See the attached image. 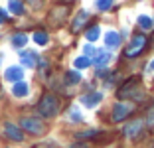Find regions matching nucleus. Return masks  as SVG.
<instances>
[{"instance_id": "4468645a", "label": "nucleus", "mask_w": 154, "mask_h": 148, "mask_svg": "<svg viewBox=\"0 0 154 148\" xmlns=\"http://www.w3.org/2000/svg\"><path fill=\"white\" fill-rule=\"evenodd\" d=\"M28 91H30V87H28L24 81H16V83L12 85V95H14V97L22 99V97H26V95H28Z\"/></svg>"}, {"instance_id": "bb28decb", "label": "nucleus", "mask_w": 154, "mask_h": 148, "mask_svg": "<svg viewBox=\"0 0 154 148\" xmlns=\"http://www.w3.org/2000/svg\"><path fill=\"white\" fill-rule=\"evenodd\" d=\"M38 65H40V73L44 75V73L48 71V61H45V59H40V61H38ZM38 65H36V67H38Z\"/></svg>"}, {"instance_id": "dca6fc26", "label": "nucleus", "mask_w": 154, "mask_h": 148, "mask_svg": "<svg viewBox=\"0 0 154 148\" xmlns=\"http://www.w3.org/2000/svg\"><path fill=\"white\" fill-rule=\"evenodd\" d=\"M8 8H10V12L16 14V16H22V14H24L22 0H10V2H8Z\"/></svg>"}, {"instance_id": "423d86ee", "label": "nucleus", "mask_w": 154, "mask_h": 148, "mask_svg": "<svg viewBox=\"0 0 154 148\" xmlns=\"http://www.w3.org/2000/svg\"><path fill=\"white\" fill-rule=\"evenodd\" d=\"M4 134H6V138L14 140V142H22L24 140V130L20 126L12 125V122H6L4 125Z\"/></svg>"}, {"instance_id": "7ed1b4c3", "label": "nucleus", "mask_w": 154, "mask_h": 148, "mask_svg": "<svg viewBox=\"0 0 154 148\" xmlns=\"http://www.w3.org/2000/svg\"><path fill=\"white\" fill-rule=\"evenodd\" d=\"M146 44H148L146 36H142V34H136V36H132L131 44L125 48V57H136V55H140L142 51H144Z\"/></svg>"}, {"instance_id": "f8f14e48", "label": "nucleus", "mask_w": 154, "mask_h": 148, "mask_svg": "<svg viewBox=\"0 0 154 148\" xmlns=\"http://www.w3.org/2000/svg\"><path fill=\"white\" fill-rule=\"evenodd\" d=\"M20 61H22L24 67H36L38 65L36 51H22V54H20Z\"/></svg>"}, {"instance_id": "ddd939ff", "label": "nucleus", "mask_w": 154, "mask_h": 148, "mask_svg": "<svg viewBox=\"0 0 154 148\" xmlns=\"http://www.w3.org/2000/svg\"><path fill=\"white\" fill-rule=\"evenodd\" d=\"M67 12H69V6H67V4H63V6H55V8L51 10V20H54L55 24H57L59 20L63 22V18L67 16Z\"/></svg>"}, {"instance_id": "9b49d317", "label": "nucleus", "mask_w": 154, "mask_h": 148, "mask_svg": "<svg viewBox=\"0 0 154 148\" xmlns=\"http://www.w3.org/2000/svg\"><path fill=\"white\" fill-rule=\"evenodd\" d=\"M101 101H103V95H101V93H87V95L81 97V103L85 105V107H89V109L97 107Z\"/></svg>"}, {"instance_id": "2f4dec72", "label": "nucleus", "mask_w": 154, "mask_h": 148, "mask_svg": "<svg viewBox=\"0 0 154 148\" xmlns=\"http://www.w3.org/2000/svg\"><path fill=\"white\" fill-rule=\"evenodd\" d=\"M150 71H154V59H152V63H150Z\"/></svg>"}, {"instance_id": "39448f33", "label": "nucleus", "mask_w": 154, "mask_h": 148, "mask_svg": "<svg viewBox=\"0 0 154 148\" xmlns=\"http://www.w3.org/2000/svg\"><path fill=\"white\" fill-rule=\"evenodd\" d=\"M132 111H134V107H132L131 103H127V101L122 103V101H121V103H117L113 107V115H111V119H113V122H121V121H125L127 117H131Z\"/></svg>"}, {"instance_id": "f257e3e1", "label": "nucleus", "mask_w": 154, "mask_h": 148, "mask_svg": "<svg viewBox=\"0 0 154 148\" xmlns=\"http://www.w3.org/2000/svg\"><path fill=\"white\" fill-rule=\"evenodd\" d=\"M57 111H59V101L51 93H45L40 99V103H38V113L44 119H51V117L57 115Z\"/></svg>"}, {"instance_id": "a878e982", "label": "nucleus", "mask_w": 154, "mask_h": 148, "mask_svg": "<svg viewBox=\"0 0 154 148\" xmlns=\"http://www.w3.org/2000/svg\"><path fill=\"white\" fill-rule=\"evenodd\" d=\"M69 117H71V121H81V113L77 111V109H71V113H69Z\"/></svg>"}, {"instance_id": "5701e85b", "label": "nucleus", "mask_w": 154, "mask_h": 148, "mask_svg": "<svg viewBox=\"0 0 154 148\" xmlns=\"http://www.w3.org/2000/svg\"><path fill=\"white\" fill-rule=\"evenodd\" d=\"M138 26L142 30H152V20L148 16H138Z\"/></svg>"}, {"instance_id": "6ab92c4d", "label": "nucleus", "mask_w": 154, "mask_h": 148, "mask_svg": "<svg viewBox=\"0 0 154 148\" xmlns=\"http://www.w3.org/2000/svg\"><path fill=\"white\" fill-rule=\"evenodd\" d=\"M99 36H101V28H99V26H91L89 30L85 32V38H87L89 42H95Z\"/></svg>"}, {"instance_id": "0eeeda50", "label": "nucleus", "mask_w": 154, "mask_h": 148, "mask_svg": "<svg viewBox=\"0 0 154 148\" xmlns=\"http://www.w3.org/2000/svg\"><path fill=\"white\" fill-rule=\"evenodd\" d=\"M142 128H144V121H132V122H128L127 126H125V136L127 138H136V136L142 132Z\"/></svg>"}, {"instance_id": "4be33fe9", "label": "nucleus", "mask_w": 154, "mask_h": 148, "mask_svg": "<svg viewBox=\"0 0 154 148\" xmlns=\"http://www.w3.org/2000/svg\"><path fill=\"white\" fill-rule=\"evenodd\" d=\"M99 134H101L99 130H85V132H77L75 138H79V140H83V138H95V136H99Z\"/></svg>"}, {"instance_id": "1a4fd4ad", "label": "nucleus", "mask_w": 154, "mask_h": 148, "mask_svg": "<svg viewBox=\"0 0 154 148\" xmlns=\"http://www.w3.org/2000/svg\"><path fill=\"white\" fill-rule=\"evenodd\" d=\"M87 20H89V12L87 10H81V12L75 16V20H73V24H71V32H79V30H83V26L87 24Z\"/></svg>"}, {"instance_id": "2eb2a0df", "label": "nucleus", "mask_w": 154, "mask_h": 148, "mask_svg": "<svg viewBox=\"0 0 154 148\" xmlns=\"http://www.w3.org/2000/svg\"><path fill=\"white\" fill-rule=\"evenodd\" d=\"M111 61V51L107 49V51H99V54L93 57V65H97V67H103V65H107V63Z\"/></svg>"}, {"instance_id": "20e7f679", "label": "nucleus", "mask_w": 154, "mask_h": 148, "mask_svg": "<svg viewBox=\"0 0 154 148\" xmlns=\"http://www.w3.org/2000/svg\"><path fill=\"white\" fill-rule=\"evenodd\" d=\"M20 128H22L24 132L40 136V134L45 132V122H42L40 119H36V117H24L22 121H20Z\"/></svg>"}, {"instance_id": "393cba45", "label": "nucleus", "mask_w": 154, "mask_h": 148, "mask_svg": "<svg viewBox=\"0 0 154 148\" xmlns=\"http://www.w3.org/2000/svg\"><path fill=\"white\" fill-rule=\"evenodd\" d=\"M111 6H113V0H97V8L103 10V12H105V10H109Z\"/></svg>"}, {"instance_id": "a211bd4d", "label": "nucleus", "mask_w": 154, "mask_h": 148, "mask_svg": "<svg viewBox=\"0 0 154 148\" xmlns=\"http://www.w3.org/2000/svg\"><path fill=\"white\" fill-rule=\"evenodd\" d=\"M34 42H36L38 45H45L48 42H50V36H48L44 30H38L36 34H34Z\"/></svg>"}, {"instance_id": "7c9ffc66", "label": "nucleus", "mask_w": 154, "mask_h": 148, "mask_svg": "<svg viewBox=\"0 0 154 148\" xmlns=\"http://www.w3.org/2000/svg\"><path fill=\"white\" fill-rule=\"evenodd\" d=\"M69 148H89V146H87L85 142H75V144H71Z\"/></svg>"}, {"instance_id": "412c9836", "label": "nucleus", "mask_w": 154, "mask_h": 148, "mask_svg": "<svg viewBox=\"0 0 154 148\" xmlns=\"http://www.w3.org/2000/svg\"><path fill=\"white\" fill-rule=\"evenodd\" d=\"M65 81H67L69 85H77V83L81 81V75H79L77 71H67L65 73Z\"/></svg>"}, {"instance_id": "b1692460", "label": "nucleus", "mask_w": 154, "mask_h": 148, "mask_svg": "<svg viewBox=\"0 0 154 148\" xmlns=\"http://www.w3.org/2000/svg\"><path fill=\"white\" fill-rule=\"evenodd\" d=\"M83 51H85V55H87V57H89V55H93V57H95V55L99 54V49H97L95 45H91V44L83 45Z\"/></svg>"}, {"instance_id": "cd10ccee", "label": "nucleus", "mask_w": 154, "mask_h": 148, "mask_svg": "<svg viewBox=\"0 0 154 148\" xmlns=\"http://www.w3.org/2000/svg\"><path fill=\"white\" fill-rule=\"evenodd\" d=\"M146 122H148V126H154V109H150V113H148V119H146Z\"/></svg>"}, {"instance_id": "c756f323", "label": "nucleus", "mask_w": 154, "mask_h": 148, "mask_svg": "<svg viewBox=\"0 0 154 148\" xmlns=\"http://www.w3.org/2000/svg\"><path fill=\"white\" fill-rule=\"evenodd\" d=\"M36 148H55V144L54 142H42V144H38Z\"/></svg>"}, {"instance_id": "aec40b11", "label": "nucleus", "mask_w": 154, "mask_h": 148, "mask_svg": "<svg viewBox=\"0 0 154 148\" xmlns=\"http://www.w3.org/2000/svg\"><path fill=\"white\" fill-rule=\"evenodd\" d=\"M73 63H75V69H85V67H89V65H91L93 61H91V59L87 57V55H81V57H77Z\"/></svg>"}, {"instance_id": "6e6552de", "label": "nucleus", "mask_w": 154, "mask_h": 148, "mask_svg": "<svg viewBox=\"0 0 154 148\" xmlns=\"http://www.w3.org/2000/svg\"><path fill=\"white\" fill-rule=\"evenodd\" d=\"M4 79L10 81V83H16V81H22L24 79V71L22 67H18V65H12V67H8L4 71Z\"/></svg>"}, {"instance_id": "c85d7f7f", "label": "nucleus", "mask_w": 154, "mask_h": 148, "mask_svg": "<svg viewBox=\"0 0 154 148\" xmlns=\"http://www.w3.org/2000/svg\"><path fill=\"white\" fill-rule=\"evenodd\" d=\"M6 20H8V14H6V10L0 8V24H4Z\"/></svg>"}, {"instance_id": "9d476101", "label": "nucleus", "mask_w": 154, "mask_h": 148, "mask_svg": "<svg viewBox=\"0 0 154 148\" xmlns=\"http://www.w3.org/2000/svg\"><path fill=\"white\" fill-rule=\"evenodd\" d=\"M105 45H107V49H115L121 45V36H119V32L115 30H109L107 34H105Z\"/></svg>"}, {"instance_id": "f03ea898", "label": "nucleus", "mask_w": 154, "mask_h": 148, "mask_svg": "<svg viewBox=\"0 0 154 148\" xmlns=\"http://www.w3.org/2000/svg\"><path fill=\"white\" fill-rule=\"evenodd\" d=\"M140 91V79L138 77H131L128 81H125V85H121V89L117 91L119 99H142Z\"/></svg>"}, {"instance_id": "f3484780", "label": "nucleus", "mask_w": 154, "mask_h": 148, "mask_svg": "<svg viewBox=\"0 0 154 148\" xmlns=\"http://www.w3.org/2000/svg\"><path fill=\"white\" fill-rule=\"evenodd\" d=\"M28 44V36L26 34H14L12 36V45L14 48H24Z\"/></svg>"}]
</instances>
